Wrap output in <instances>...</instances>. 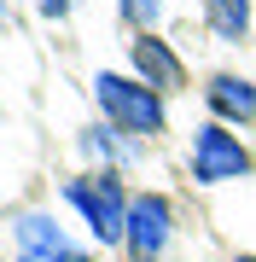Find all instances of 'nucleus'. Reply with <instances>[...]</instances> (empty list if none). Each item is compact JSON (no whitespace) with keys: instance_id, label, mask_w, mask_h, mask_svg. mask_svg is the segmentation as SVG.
I'll list each match as a JSON object with an SVG mask.
<instances>
[{"instance_id":"nucleus-1","label":"nucleus","mask_w":256,"mask_h":262,"mask_svg":"<svg viewBox=\"0 0 256 262\" xmlns=\"http://www.w3.org/2000/svg\"><path fill=\"white\" fill-rule=\"evenodd\" d=\"M94 94H99V111L111 117L117 128H134V134H157L163 128V99L146 82H128V76H111V70H105L99 82H94Z\"/></svg>"},{"instance_id":"nucleus-2","label":"nucleus","mask_w":256,"mask_h":262,"mask_svg":"<svg viewBox=\"0 0 256 262\" xmlns=\"http://www.w3.org/2000/svg\"><path fill=\"white\" fill-rule=\"evenodd\" d=\"M64 192H70V204L87 215V227H94L105 245L128 233V204H123V187H117L111 175H76Z\"/></svg>"},{"instance_id":"nucleus-3","label":"nucleus","mask_w":256,"mask_h":262,"mask_svg":"<svg viewBox=\"0 0 256 262\" xmlns=\"http://www.w3.org/2000/svg\"><path fill=\"white\" fill-rule=\"evenodd\" d=\"M250 175V151L239 146V134H227L221 122H204L198 140H192V181L216 187V181H239Z\"/></svg>"},{"instance_id":"nucleus-4","label":"nucleus","mask_w":256,"mask_h":262,"mask_svg":"<svg viewBox=\"0 0 256 262\" xmlns=\"http://www.w3.org/2000/svg\"><path fill=\"white\" fill-rule=\"evenodd\" d=\"M169 198L163 192H146V198H134L128 204V233H123V245H128V256L134 262H157L163 256V245H169Z\"/></svg>"},{"instance_id":"nucleus-5","label":"nucleus","mask_w":256,"mask_h":262,"mask_svg":"<svg viewBox=\"0 0 256 262\" xmlns=\"http://www.w3.org/2000/svg\"><path fill=\"white\" fill-rule=\"evenodd\" d=\"M18 262H87V251H76L64 233H58V222H47V215H18Z\"/></svg>"},{"instance_id":"nucleus-6","label":"nucleus","mask_w":256,"mask_h":262,"mask_svg":"<svg viewBox=\"0 0 256 262\" xmlns=\"http://www.w3.org/2000/svg\"><path fill=\"white\" fill-rule=\"evenodd\" d=\"M134 70H140V82L152 88V94H169V88L187 82L180 58L169 53V41H157V35H140V41H134Z\"/></svg>"},{"instance_id":"nucleus-7","label":"nucleus","mask_w":256,"mask_h":262,"mask_svg":"<svg viewBox=\"0 0 256 262\" xmlns=\"http://www.w3.org/2000/svg\"><path fill=\"white\" fill-rule=\"evenodd\" d=\"M210 111L227 117V122H256V82H245V76H216V82L204 88Z\"/></svg>"},{"instance_id":"nucleus-8","label":"nucleus","mask_w":256,"mask_h":262,"mask_svg":"<svg viewBox=\"0 0 256 262\" xmlns=\"http://www.w3.org/2000/svg\"><path fill=\"white\" fill-rule=\"evenodd\" d=\"M204 6H210V29L221 41H239L250 29V0H204Z\"/></svg>"},{"instance_id":"nucleus-9","label":"nucleus","mask_w":256,"mask_h":262,"mask_svg":"<svg viewBox=\"0 0 256 262\" xmlns=\"http://www.w3.org/2000/svg\"><path fill=\"white\" fill-rule=\"evenodd\" d=\"M128 12H134V18H152V12H157V0H128Z\"/></svg>"},{"instance_id":"nucleus-10","label":"nucleus","mask_w":256,"mask_h":262,"mask_svg":"<svg viewBox=\"0 0 256 262\" xmlns=\"http://www.w3.org/2000/svg\"><path fill=\"white\" fill-rule=\"evenodd\" d=\"M41 12H47V18H64V12H70V0H41Z\"/></svg>"},{"instance_id":"nucleus-11","label":"nucleus","mask_w":256,"mask_h":262,"mask_svg":"<svg viewBox=\"0 0 256 262\" xmlns=\"http://www.w3.org/2000/svg\"><path fill=\"white\" fill-rule=\"evenodd\" d=\"M233 262H256V256H233Z\"/></svg>"}]
</instances>
